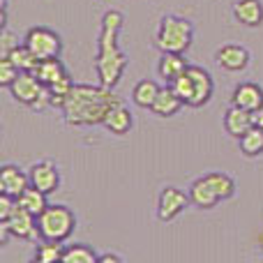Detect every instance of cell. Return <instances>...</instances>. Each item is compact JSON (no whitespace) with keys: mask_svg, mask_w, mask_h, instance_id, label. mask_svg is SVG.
Returning <instances> with one entry per match:
<instances>
[{"mask_svg":"<svg viewBox=\"0 0 263 263\" xmlns=\"http://www.w3.org/2000/svg\"><path fill=\"white\" fill-rule=\"evenodd\" d=\"M123 104L118 95L111 92L106 86H88V83H74L69 95L65 97L63 116L72 127H88V125H102L114 106Z\"/></svg>","mask_w":263,"mask_h":263,"instance_id":"6da1fadb","label":"cell"},{"mask_svg":"<svg viewBox=\"0 0 263 263\" xmlns=\"http://www.w3.org/2000/svg\"><path fill=\"white\" fill-rule=\"evenodd\" d=\"M123 14L118 9H109L102 16V30H100V42H97V58H95V69L100 83L106 88H116L123 79V72L127 67V55L120 51L118 46V32L123 28Z\"/></svg>","mask_w":263,"mask_h":263,"instance_id":"7a4b0ae2","label":"cell"},{"mask_svg":"<svg viewBox=\"0 0 263 263\" xmlns=\"http://www.w3.org/2000/svg\"><path fill=\"white\" fill-rule=\"evenodd\" d=\"M194 42V26L192 21L182 16H166L159 18V28H157V37H155V44L162 53H185L187 49Z\"/></svg>","mask_w":263,"mask_h":263,"instance_id":"3957f363","label":"cell"},{"mask_svg":"<svg viewBox=\"0 0 263 263\" xmlns=\"http://www.w3.org/2000/svg\"><path fill=\"white\" fill-rule=\"evenodd\" d=\"M77 229V215L67 205H46L42 215H37V231L42 240L65 242Z\"/></svg>","mask_w":263,"mask_h":263,"instance_id":"277c9868","label":"cell"},{"mask_svg":"<svg viewBox=\"0 0 263 263\" xmlns=\"http://www.w3.org/2000/svg\"><path fill=\"white\" fill-rule=\"evenodd\" d=\"M23 44L32 51L37 60H49V58H58L60 51H63V40L55 30L46 26H35L26 32L23 37Z\"/></svg>","mask_w":263,"mask_h":263,"instance_id":"5b68a950","label":"cell"},{"mask_svg":"<svg viewBox=\"0 0 263 263\" xmlns=\"http://www.w3.org/2000/svg\"><path fill=\"white\" fill-rule=\"evenodd\" d=\"M190 203H192L190 194H185L182 190H178V187H173V185L164 187V190L159 192V199H157L159 222H171V219H176Z\"/></svg>","mask_w":263,"mask_h":263,"instance_id":"8992f818","label":"cell"},{"mask_svg":"<svg viewBox=\"0 0 263 263\" xmlns=\"http://www.w3.org/2000/svg\"><path fill=\"white\" fill-rule=\"evenodd\" d=\"M44 83L35 77L32 72H18V77L14 79V83L9 86V92L12 97L18 102V104H26V106H32L40 95L44 92Z\"/></svg>","mask_w":263,"mask_h":263,"instance_id":"52a82bcc","label":"cell"},{"mask_svg":"<svg viewBox=\"0 0 263 263\" xmlns=\"http://www.w3.org/2000/svg\"><path fill=\"white\" fill-rule=\"evenodd\" d=\"M187 74H190V79H192V100L187 106L201 109V106H205L210 102V97H213V88H215L213 77H210L208 69L199 67V65H190Z\"/></svg>","mask_w":263,"mask_h":263,"instance_id":"ba28073f","label":"cell"},{"mask_svg":"<svg viewBox=\"0 0 263 263\" xmlns=\"http://www.w3.org/2000/svg\"><path fill=\"white\" fill-rule=\"evenodd\" d=\"M28 176H30V185L37 187V190H42L44 194H53V192L60 187L58 166H55L53 162H49V159L32 164L30 171H28Z\"/></svg>","mask_w":263,"mask_h":263,"instance_id":"9c48e42d","label":"cell"},{"mask_svg":"<svg viewBox=\"0 0 263 263\" xmlns=\"http://www.w3.org/2000/svg\"><path fill=\"white\" fill-rule=\"evenodd\" d=\"M231 104L240 106V109H245V111H252V114H259L263 109V88L259 83H252V81L238 83V86L233 88Z\"/></svg>","mask_w":263,"mask_h":263,"instance_id":"30bf717a","label":"cell"},{"mask_svg":"<svg viewBox=\"0 0 263 263\" xmlns=\"http://www.w3.org/2000/svg\"><path fill=\"white\" fill-rule=\"evenodd\" d=\"M215 60L227 72H242L250 65V51L240 44H224L215 51Z\"/></svg>","mask_w":263,"mask_h":263,"instance_id":"8fae6325","label":"cell"},{"mask_svg":"<svg viewBox=\"0 0 263 263\" xmlns=\"http://www.w3.org/2000/svg\"><path fill=\"white\" fill-rule=\"evenodd\" d=\"M9 227V231H12L14 238H21V240H32V238L40 236V231H37V217L32 213H28L26 208H21L16 201V208H14L12 217L5 222Z\"/></svg>","mask_w":263,"mask_h":263,"instance_id":"7c38bea8","label":"cell"},{"mask_svg":"<svg viewBox=\"0 0 263 263\" xmlns=\"http://www.w3.org/2000/svg\"><path fill=\"white\" fill-rule=\"evenodd\" d=\"M26 187H30V176L23 168L14 166V164L0 166V194H9L18 199Z\"/></svg>","mask_w":263,"mask_h":263,"instance_id":"4fadbf2b","label":"cell"},{"mask_svg":"<svg viewBox=\"0 0 263 263\" xmlns=\"http://www.w3.org/2000/svg\"><path fill=\"white\" fill-rule=\"evenodd\" d=\"M182 106H185V102L180 100V95H178V92L171 88V83H168V86L159 88V92H157V97H155L150 111H153L157 118H173Z\"/></svg>","mask_w":263,"mask_h":263,"instance_id":"5bb4252c","label":"cell"},{"mask_svg":"<svg viewBox=\"0 0 263 263\" xmlns=\"http://www.w3.org/2000/svg\"><path fill=\"white\" fill-rule=\"evenodd\" d=\"M252 127H254V114H252V111H245L236 104L229 106L227 114H224V129H227V134L240 139V136Z\"/></svg>","mask_w":263,"mask_h":263,"instance_id":"9a60e30c","label":"cell"},{"mask_svg":"<svg viewBox=\"0 0 263 263\" xmlns=\"http://www.w3.org/2000/svg\"><path fill=\"white\" fill-rule=\"evenodd\" d=\"M187 194H190L192 205H196L199 210H210V208H215V205L222 201L217 196V192L213 190V185L205 180V176L196 178V180L192 182V187H190V192H187Z\"/></svg>","mask_w":263,"mask_h":263,"instance_id":"2e32d148","label":"cell"},{"mask_svg":"<svg viewBox=\"0 0 263 263\" xmlns=\"http://www.w3.org/2000/svg\"><path fill=\"white\" fill-rule=\"evenodd\" d=\"M233 18L247 28H256L263 23V3L261 0H238L233 5Z\"/></svg>","mask_w":263,"mask_h":263,"instance_id":"e0dca14e","label":"cell"},{"mask_svg":"<svg viewBox=\"0 0 263 263\" xmlns=\"http://www.w3.org/2000/svg\"><path fill=\"white\" fill-rule=\"evenodd\" d=\"M102 125H104V129L111 132V134L125 136L132 129V125H134V118H132V114H129L127 106L118 104V106H114V109L106 114V118L102 120Z\"/></svg>","mask_w":263,"mask_h":263,"instance_id":"ac0fdd59","label":"cell"},{"mask_svg":"<svg viewBox=\"0 0 263 263\" xmlns=\"http://www.w3.org/2000/svg\"><path fill=\"white\" fill-rule=\"evenodd\" d=\"M187 60L182 53H162L159 58V65H157V74L164 79L166 83H173L180 74L187 72Z\"/></svg>","mask_w":263,"mask_h":263,"instance_id":"d6986e66","label":"cell"},{"mask_svg":"<svg viewBox=\"0 0 263 263\" xmlns=\"http://www.w3.org/2000/svg\"><path fill=\"white\" fill-rule=\"evenodd\" d=\"M32 74L49 88V86H53L58 79H63L65 74H67V69H65V65L60 63L58 58H49V60H40V63L35 65V69H32Z\"/></svg>","mask_w":263,"mask_h":263,"instance_id":"ffe728a7","label":"cell"},{"mask_svg":"<svg viewBox=\"0 0 263 263\" xmlns=\"http://www.w3.org/2000/svg\"><path fill=\"white\" fill-rule=\"evenodd\" d=\"M46 196L49 194H44L42 190H37V187H26V190L21 192V196H18V205L21 208H26L28 213H32L37 217V215H42V210L49 205V201H46Z\"/></svg>","mask_w":263,"mask_h":263,"instance_id":"44dd1931","label":"cell"},{"mask_svg":"<svg viewBox=\"0 0 263 263\" xmlns=\"http://www.w3.org/2000/svg\"><path fill=\"white\" fill-rule=\"evenodd\" d=\"M157 92H159V86L153 79H141L134 86V90H132V100H134V104L141 106V109H150L155 97H157Z\"/></svg>","mask_w":263,"mask_h":263,"instance_id":"7402d4cb","label":"cell"},{"mask_svg":"<svg viewBox=\"0 0 263 263\" xmlns=\"http://www.w3.org/2000/svg\"><path fill=\"white\" fill-rule=\"evenodd\" d=\"M238 143H240V153L245 157H259V155H263V129L254 125L238 139Z\"/></svg>","mask_w":263,"mask_h":263,"instance_id":"603a6c76","label":"cell"},{"mask_svg":"<svg viewBox=\"0 0 263 263\" xmlns=\"http://www.w3.org/2000/svg\"><path fill=\"white\" fill-rule=\"evenodd\" d=\"M100 256L95 254L90 245L86 242H77V245H67L63 252V263H97Z\"/></svg>","mask_w":263,"mask_h":263,"instance_id":"cb8c5ba5","label":"cell"},{"mask_svg":"<svg viewBox=\"0 0 263 263\" xmlns=\"http://www.w3.org/2000/svg\"><path fill=\"white\" fill-rule=\"evenodd\" d=\"M205 180L213 185V190L217 192V196H219L222 201L231 199V196L236 194V182H233V178L227 176V173H222V171H210V173H205Z\"/></svg>","mask_w":263,"mask_h":263,"instance_id":"d4e9b609","label":"cell"},{"mask_svg":"<svg viewBox=\"0 0 263 263\" xmlns=\"http://www.w3.org/2000/svg\"><path fill=\"white\" fill-rule=\"evenodd\" d=\"M63 252H65L63 242L42 240V245H37L32 261H35V263H55V261H63Z\"/></svg>","mask_w":263,"mask_h":263,"instance_id":"484cf974","label":"cell"},{"mask_svg":"<svg viewBox=\"0 0 263 263\" xmlns=\"http://www.w3.org/2000/svg\"><path fill=\"white\" fill-rule=\"evenodd\" d=\"M7 58H12V60H14V65H16V67L21 69V72H32V69H35V65L40 63V60H37L35 55H32V51L28 49V46L23 44V42L12 51V53L7 55Z\"/></svg>","mask_w":263,"mask_h":263,"instance_id":"4316f807","label":"cell"},{"mask_svg":"<svg viewBox=\"0 0 263 263\" xmlns=\"http://www.w3.org/2000/svg\"><path fill=\"white\" fill-rule=\"evenodd\" d=\"M21 69L14 65L12 58H0V86L3 88H9L14 83V79L18 77Z\"/></svg>","mask_w":263,"mask_h":263,"instance_id":"83f0119b","label":"cell"},{"mask_svg":"<svg viewBox=\"0 0 263 263\" xmlns=\"http://www.w3.org/2000/svg\"><path fill=\"white\" fill-rule=\"evenodd\" d=\"M18 44H21V42H18V37L14 35L7 26H5L3 28V35H0V58H7V55L12 53Z\"/></svg>","mask_w":263,"mask_h":263,"instance_id":"f1b7e54d","label":"cell"},{"mask_svg":"<svg viewBox=\"0 0 263 263\" xmlns=\"http://www.w3.org/2000/svg\"><path fill=\"white\" fill-rule=\"evenodd\" d=\"M16 208V199L9 194H0V222H7Z\"/></svg>","mask_w":263,"mask_h":263,"instance_id":"f546056e","label":"cell"},{"mask_svg":"<svg viewBox=\"0 0 263 263\" xmlns=\"http://www.w3.org/2000/svg\"><path fill=\"white\" fill-rule=\"evenodd\" d=\"M97 263H123V256L106 252V254H100V259H97Z\"/></svg>","mask_w":263,"mask_h":263,"instance_id":"4dcf8cb0","label":"cell"},{"mask_svg":"<svg viewBox=\"0 0 263 263\" xmlns=\"http://www.w3.org/2000/svg\"><path fill=\"white\" fill-rule=\"evenodd\" d=\"M254 125H256V127H261V129H263V109L259 111V114H254Z\"/></svg>","mask_w":263,"mask_h":263,"instance_id":"1f68e13d","label":"cell"}]
</instances>
